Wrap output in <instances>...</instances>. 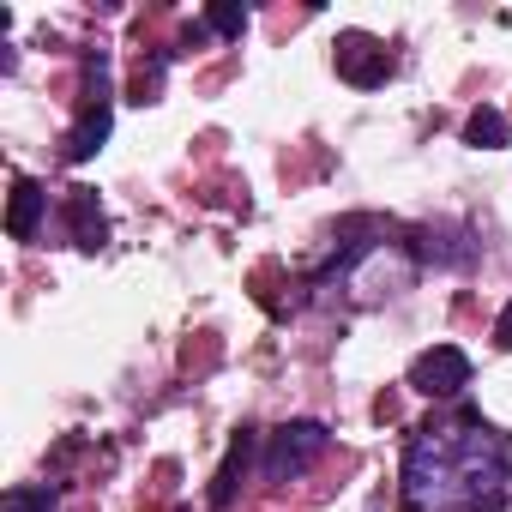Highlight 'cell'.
Instances as JSON below:
<instances>
[{"label": "cell", "mask_w": 512, "mask_h": 512, "mask_svg": "<svg viewBox=\"0 0 512 512\" xmlns=\"http://www.w3.org/2000/svg\"><path fill=\"white\" fill-rule=\"evenodd\" d=\"M103 139H109V109H85V121H79V133H73V145H67V157L85 163L91 151H103Z\"/></svg>", "instance_id": "6"}, {"label": "cell", "mask_w": 512, "mask_h": 512, "mask_svg": "<svg viewBox=\"0 0 512 512\" xmlns=\"http://www.w3.org/2000/svg\"><path fill=\"white\" fill-rule=\"evenodd\" d=\"M410 386L428 392V398H452V392L470 386V356L458 344H434V350H422L410 362Z\"/></svg>", "instance_id": "1"}, {"label": "cell", "mask_w": 512, "mask_h": 512, "mask_svg": "<svg viewBox=\"0 0 512 512\" xmlns=\"http://www.w3.org/2000/svg\"><path fill=\"white\" fill-rule=\"evenodd\" d=\"M464 139H470V145H482V151L506 145V115H500V109H476V115L464 121Z\"/></svg>", "instance_id": "8"}, {"label": "cell", "mask_w": 512, "mask_h": 512, "mask_svg": "<svg viewBox=\"0 0 512 512\" xmlns=\"http://www.w3.org/2000/svg\"><path fill=\"white\" fill-rule=\"evenodd\" d=\"M314 452H326V428H320V422H290V428H278V440H272L266 476H272V482H284V476H302Z\"/></svg>", "instance_id": "2"}, {"label": "cell", "mask_w": 512, "mask_h": 512, "mask_svg": "<svg viewBox=\"0 0 512 512\" xmlns=\"http://www.w3.org/2000/svg\"><path fill=\"white\" fill-rule=\"evenodd\" d=\"M7 512H55V494L49 488H13L7 494Z\"/></svg>", "instance_id": "9"}, {"label": "cell", "mask_w": 512, "mask_h": 512, "mask_svg": "<svg viewBox=\"0 0 512 512\" xmlns=\"http://www.w3.org/2000/svg\"><path fill=\"white\" fill-rule=\"evenodd\" d=\"M247 452H253V434H241V440L229 446V458H223V470H217V488H211V506H229V500H235V476L247 470Z\"/></svg>", "instance_id": "7"}, {"label": "cell", "mask_w": 512, "mask_h": 512, "mask_svg": "<svg viewBox=\"0 0 512 512\" xmlns=\"http://www.w3.org/2000/svg\"><path fill=\"white\" fill-rule=\"evenodd\" d=\"M338 73L350 79V85H386V73H392V61H386V49L374 43V37H362V31H344L338 37Z\"/></svg>", "instance_id": "3"}, {"label": "cell", "mask_w": 512, "mask_h": 512, "mask_svg": "<svg viewBox=\"0 0 512 512\" xmlns=\"http://www.w3.org/2000/svg\"><path fill=\"white\" fill-rule=\"evenodd\" d=\"M67 217H73L79 247H91V253H97L109 229H103V211H97V193H91V187H73V193H67Z\"/></svg>", "instance_id": "5"}, {"label": "cell", "mask_w": 512, "mask_h": 512, "mask_svg": "<svg viewBox=\"0 0 512 512\" xmlns=\"http://www.w3.org/2000/svg\"><path fill=\"white\" fill-rule=\"evenodd\" d=\"M43 205H49V193H43L37 181H19V187H13V205H7V235H13V241H31Z\"/></svg>", "instance_id": "4"}, {"label": "cell", "mask_w": 512, "mask_h": 512, "mask_svg": "<svg viewBox=\"0 0 512 512\" xmlns=\"http://www.w3.org/2000/svg\"><path fill=\"white\" fill-rule=\"evenodd\" d=\"M494 344L512 350V302H506V314H500V326H494Z\"/></svg>", "instance_id": "11"}, {"label": "cell", "mask_w": 512, "mask_h": 512, "mask_svg": "<svg viewBox=\"0 0 512 512\" xmlns=\"http://www.w3.org/2000/svg\"><path fill=\"white\" fill-rule=\"evenodd\" d=\"M205 25H211V31H223V37H241V31H247V7H211V13H205Z\"/></svg>", "instance_id": "10"}]
</instances>
